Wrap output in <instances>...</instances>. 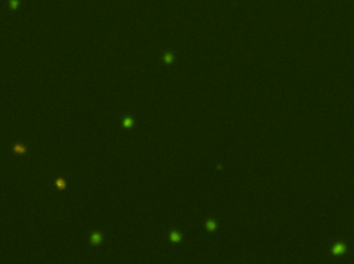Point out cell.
<instances>
[{
    "label": "cell",
    "mask_w": 354,
    "mask_h": 264,
    "mask_svg": "<svg viewBox=\"0 0 354 264\" xmlns=\"http://www.w3.org/2000/svg\"><path fill=\"white\" fill-rule=\"evenodd\" d=\"M345 250H346V248L343 243H336L332 249V253L335 254V255H341V254H343L344 252H345Z\"/></svg>",
    "instance_id": "6da1fadb"
},
{
    "label": "cell",
    "mask_w": 354,
    "mask_h": 264,
    "mask_svg": "<svg viewBox=\"0 0 354 264\" xmlns=\"http://www.w3.org/2000/svg\"><path fill=\"white\" fill-rule=\"evenodd\" d=\"M99 240H100V236L99 234H93V235H92V241H93L94 243H99Z\"/></svg>",
    "instance_id": "7a4b0ae2"
},
{
    "label": "cell",
    "mask_w": 354,
    "mask_h": 264,
    "mask_svg": "<svg viewBox=\"0 0 354 264\" xmlns=\"http://www.w3.org/2000/svg\"><path fill=\"white\" fill-rule=\"evenodd\" d=\"M56 185L58 186V187L62 188V187H63V186H64L65 184H64V182H63V181H62V180H58V181H57V182H56Z\"/></svg>",
    "instance_id": "3957f363"
}]
</instances>
